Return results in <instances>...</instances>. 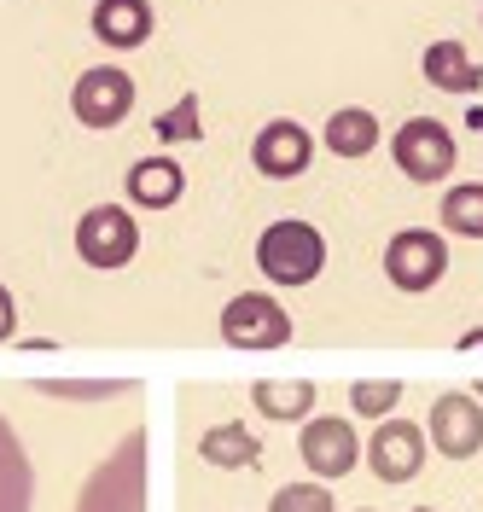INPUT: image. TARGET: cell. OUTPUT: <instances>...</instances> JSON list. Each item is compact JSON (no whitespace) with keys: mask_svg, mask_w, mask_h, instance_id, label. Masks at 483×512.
<instances>
[{"mask_svg":"<svg viewBox=\"0 0 483 512\" xmlns=\"http://www.w3.org/2000/svg\"><path fill=\"white\" fill-rule=\"evenodd\" d=\"M419 70H425V82L437 88V94H472L483 76L478 64L466 59V47L460 41H431L425 47V59H419Z\"/></svg>","mask_w":483,"mask_h":512,"instance_id":"obj_15","label":"cell"},{"mask_svg":"<svg viewBox=\"0 0 483 512\" xmlns=\"http://www.w3.org/2000/svg\"><path fill=\"white\" fill-rule=\"evenodd\" d=\"M251 402H257L268 419H309L315 408V384L309 379H262L251 390Z\"/></svg>","mask_w":483,"mask_h":512,"instance_id":"obj_18","label":"cell"},{"mask_svg":"<svg viewBox=\"0 0 483 512\" xmlns=\"http://www.w3.org/2000/svg\"><path fill=\"white\" fill-rule=\"evenodd\" d=\"M309 158H315V134H309L303 123H291V117H274V123L251 140V163H257L268 181H291V175H303Z\"/></svg>","mask_w":483,"mask_h":512,"instance_id":"obj_11","label":"cell"},{"mask_svg":"<svg viewBox=\"0 0 483 512\" xmlns=\"http://www.w3.org/2000/svg\"><path fill=\"white\" fill-rule=\"evenodd\" d=\"M88 24L105 47H140L152 41V0H99Z\"/></svg>","mask_w":483,"mask_h":512,"instance_id":"obj_12","label":"cell"},{"mask_svg":"<svg viewBox=\"0 0 483 512\" xmlns=\"http://www.w3.org/2000/svg\"><path fill=\"white\" fill-rule=\"evenodd\" d=\"M76 251L88 256V268H123V262H134V251H140L134 216L117 210V204H94L76 222Z\"/></svg>","mask_w":483,"mask_h":512,"instance_id":"obj_7","label":"cell"},{"mask_svg":"<svg viewBox=\"0 0 483 512\" xmlns=\"http://www.w3.org/2000/svg\"><path fill=\"white\" fill-rule=\"evenodd\" d=\"M268 512H338V507H332V489H321V483H286L268 501Z\"/></svg>","mask_w":483,"mask_h":512,"instance_id":"obj_21","label":"cell"},{"mask_svg":"<svg viewBox=\"0 0 483 512\" xmlns=\"http://www.w3.org/2000/svg\"><path fill=\"white\" fill-rule=\"evenodd\" d=\"M257 437L245 431V425H216V431H204V460L210 466H257Z\"/></svg>","mask_w":483,"mask_h":512,"instance_id":"obj_19","label":"cell"},{"mask_svg":"<svg viewBox=\"0 0 483 512\" xmlns=\"http://www.w3.org/2000/svg\"><path fill=\"white\" fill-rule=\"evenodd\" d=\"M47 396H70V402H99V396H117L123 384L117 379H105V384H41Z\"/></svg>","mask_w":483,"mask_h":512,"instance_id":"obj_22","label":"cell"},{"mask_svg":"<svg viewBox=\"0 0 483 512\" xmlns=\"http://www.w3.org/2000/svg\"><path fill=\"white\" fill-rule=\"evenodd\" d=\"M390 158H396V169L408 181L431 187V181H443L454 169V134L437 117H408V123L390 134Z\"/></svg>","mask_w":483,"mask_h":512,"instance_id":"obj_5","label":"cell"},{"mask_svg":"<svg viewBox=\"0 0 483 512\" xmlns=\"http://www.w3.org/2000/svg\"><path fill=\"white\" fill-rule=\"evenodd\" d=\"M361 512H373V507H361Z\"/></svg>","mask_w":483,"mask_h":512,"instance_id":"obj_27","label":"cell"},{"mask_svg":"<svg viewBox=\"0 0 483 512\" xmlns=\"http://www.w3.org/2000/svg\"><path fill=\"white\" fill-rule=\"evenodd\" d=\"M414 512H437V507H414Z\"/></svg>","mask_w":483,"mask_h":512,"instance_id":"obj_25","label":"cell"},{"mask_svg":"<svg viewBox=\"0 0 483 512\" xmlns=\"http://www.w3.org/2000/svg\"><path fill=\"white\" fill-rule=\"evenodd\" d=\"M425 443L443 448L449 460H472V454L483 448V408H478V396H460V390L437 396V402H431V425H425Z\"/></svg>","mask_w":483,"mask_h":512,"instance_id":"obj_8","label":"cell"},{"mask_svg":"<svg viewBox=\"0 0 483 512\" xmlns=\"http://www.w3.org/2000/svg\"><path fill=\"white\" fill-rule=\"evenodd\" d=\"M70 111H76V123H88V128H117L134 111V76L117 70V64L82 70L76 88H70Z\"/></svg>","mask_w":483,"mask_h":512,"instance_id":"obj_6","label":"cell"},{"mask_svg":"<svg viewBox=\"0 0 483 512\" xmlns=\"http://www.w3.org/2000/svg\"><path fill=\"white\" fill-rule=\"evenodd\" d=\"M12 332H18V303H12V291L0 286V344H6Z\"/></svg>","mask_w":483,"mask_h":512,"instance_id":"obj_23","label":"cell"},{"mask_svg":"<svg viewBox=\"0 0 483 512\" xmlns=\"http://www.w3.org/2000/svg\"><path fill=\"white\" fill-rule=\"evenodd\" d=\"M30 501H35L30 454L18 443V431L0 419V512H30Z\"/></svg>","mask_w":483,"mask_h":512,"instance_id":"obj_13","label":"cell"},{"mask_svg":"<svg viewBox=\"0 0 483 512\" xmlns=\"http://www.w3.org/2000/svg\"><path fill=\"white\" fill-rule=\"evenodd\" d=\"M385 274L396 291H431L443 274H449V239L431 233V227H402L385 245Z\"/></svg>","mask_w":483,"mask_h":512,"instance_id":"obj_3","label":"cell"},{"mask_svg":"<svg viewBox=\"0 0 483 512\" xmlns=\"http://www.w3.org/2000/svg\"><path fill=\"white\" fill-rule=\"evenodd\" d=\"M222 338H227V350H251V355L286 350V338H291L286 303H274V297H262V291H239L222 309Z\"/></svg>","mask_w":483,"mask_h":512,"instance_id":"obj_4","label":"cell"},{"mask_svg":"<svg viewBox=\"0 0 483 512\" xmlns=\"http://www.w3.org/2000/svg\"><path fill=\"white\" fill-rule=\"evenodd\" d=\"M425 431H419L414 419H385L373 437H367V466L379 472L385 483H408L419 478V466H425Z\"/></svg>","mask_w":483,"mask_h":512,"instance_id":"obj_10","label":"cell"},{"mask_svg":"<svg viewBox=\"0 0 483 512\" xmlns=\"http://www.w3.org/2000/svg\"><path fill=\"white\" fill-rule=\"evenodd\" d=\"M181 187H187L181 181V163H169V158H146L129 169V198L140 210H169L181 198Z\"/></svg>","mask_w":483,"mask_h":512,"instance_id":"obj_16","label":"cell"},{"mask_svg":"<svg viewBox=\"0 0 483 512\" xmlns=\"http://www.w3.org/2000/svg\"><path fill=\"white\" fill-rule=\"evenodd\" d=\"M437 216H443V233H454V239H483V181L449 187L443 204H437Z\"/></svg>","mask_w":483,"mask_h":512,"instance_id":"obj_17","label":"cell"},{"mask_svg":"<svg viewBox=\"0 0 483 512\" xmlns=\"http://www.w3.org/2000/svg\"><path fill=\"white\" fill-rule=\"evenodd\" d=\"M321 146L332 158H367L373 146H379V117L373 111H361V105H344V111H332L321 128Z\"/></svg>","mask_w":483,"mask_h":512,"instance_id":"obj_14","label":"cell"},{"mask_svg":"<svg viewBox=\"0 0 483 512\" xmlns=\"http://www.w3.org/2000/svg\"><path fill=\"white\" fill-rule=\"evenodd\" d=\"M76 512H146V443H140V431L123 437L117 454L88 478Z\"/></svg>","mask_w":483,"mask_h":512,"instance_id":"obj_2","label":"cell"},{"mask_svg":"<svg viewBox=\"0 0 483 512\" xmlns=\"http://www.w3.org/2000/svg\"><path fill=\"white\" fill-rule=\"evenodd\" d=\"M478 396H483V379H478Z\"/></svg>","mask_w":483,"mask_h":512,"instance_id":"obj_26","label":"cell"},{"mask_svg":"<svg viewBox=\"0 0 483 512\" xmlns=\"http://www.w3.org/2000/svg\"><path fill=\"white\" fill-rule=\"evenodd\" d=\"M396 396H402V384H396V379H361V384L350 390V408H355L361 419H390Z\"/></svg>","mask_w":483,"mask_h":512,"instance_id":"obj_20","label":"cell"},{"mask_svg":"<svg viewBox=\"0 0 483 512\" xmlns=\"http://www.w3.org/2000/svg\"><path fill=\"white\" fill-rule=\"evenodd\" d=\"M257 268L274 286H309L326 268V239L309 222H274L257 239Z\"/></svg>","mask_w":483,"mask_h":512,"instance_id":"obj_1","label":"cell"},{"mask_svg":"<svg viewBox=\"0 0 483 512\" xmlns=\"http://www.w3.org/2000/svg\"><path fill=\"white\" fill-rule=\"evenodd\" d=\"M454 350H483V326H478V332H460V344H454Z\"/></svg>","mask_w":483,"mask_h":512,"instance_id":"obj_24","label":"cell"},{"mask_svg":"<svg viewBox=\"0 0 483 512\" xmlns=\"http://www.w3.org/2000/svg\"><path fill=\"white\" fill-rule=\"evenodd\" d=\"M297 454H303V466L315 472L321 483L344 478L355 472V460H361V443H355V425L350 419H309L303 425V437H297Z\"/></svg>","mask_w":483,"mask_h":512,"instance_id":"obj_9","label":"cell"}]
</instances>
